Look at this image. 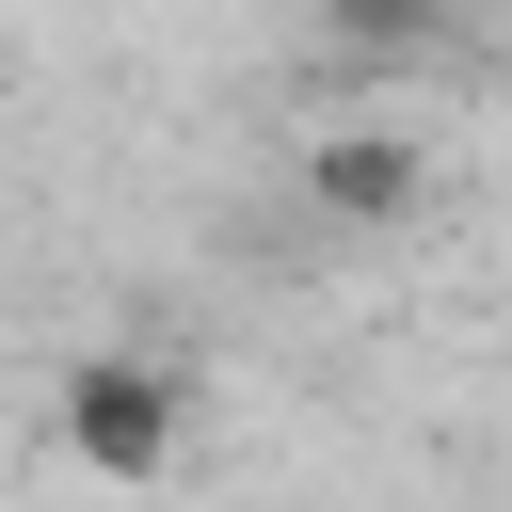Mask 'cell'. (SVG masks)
<instances>
[{
	"instance_id": "cell-1",
	"label": "cell",
	"mask_w": 512,
	"mask_h": 512,
	"mask_svg": "<svg viewBox=\"0 0 512 512\" xmlns=\"http://www.w3.org/2000/svg\"><path fill=\"white\" fill-rule=\"evenodd\" d=\"M176 432H192V384H176L160 352H80V368H64V464H80V480H128V496H144V480L176 464Z\"/></svg>"
},
{
	"instance_id": "cell-2",
	"label": "cell",
	"mask_w": 512,
	"mask_h": 512,
	"mask_svg": "<svg viewBox=\"0 0 512 512\" xmlns=\"http://www.w3.org/2000/svg\"><path fill=\"white\" fill-rule=\"evenodd\" d=\"M416 176H432V160H416V128H320V144H304V192H320L336 224H400V208H416Z\"/></svg>"
},
{
	"instance_id": "cell-3",
	"label": "cell",
	"mask_w": 512,
	"mask_h": 512,
	"mask_svg": "<svg viewBox=\"0 0 512 512\" xmlns=\"http://www.w3.org/2000/svg\"><path fill=\"white\" fill-rule=\"evenodd\" d=\"M336 32H352V48H432L448 0H336Z\"/></svg>"
}]
</instances>
